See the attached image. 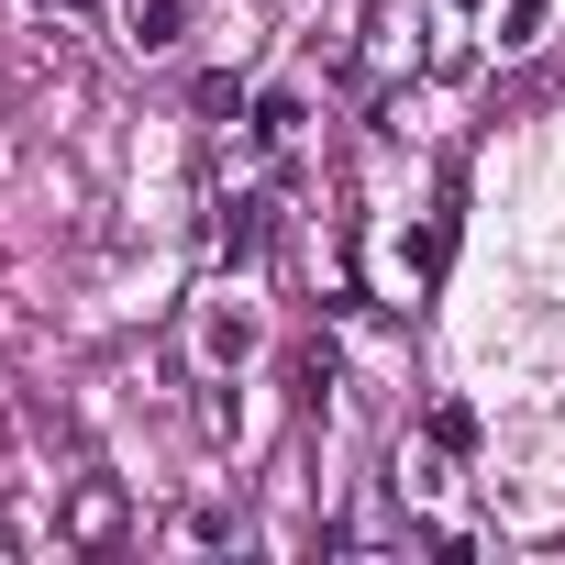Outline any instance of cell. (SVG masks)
Masks as SVG:
<instances>
[{"label":"cell","instance_id":"cell-1","mask_svg":"<svg viewBox=\"0 0 565 565\" xmlns=\"http://www.w3.org/2000/svg\"><path fill=\"white\" fill-rule=\"evenodd\" d=\"M255 244H266V200H233L222 211V255H255Z\"/></svg>","mask_w":565,"mask_h":565},{"label":"cell","instance_id":"cell-2","mask_svg":"<svg viewBox=\"0 0 565 565\" xmlns=\"http://www.w3.org/2000/svg\"><path fill=\"white\" fill-rule=\"evenodd\" d=\"M289 134H300V100L266 89V100H255V145H289Z\"/></svg>","mask_w":565,"mask_h":565},{"label":"cell","instance_id":"cell-3","mask_svg":"<svg viewBox=\"0 0 565 565\" xmlns=\"http://www.w3.org/2000/svg\"><path fill=\"white\" fill-rule=\"evenodd\" d=\"M178 23H189V0H145V12H134L145 45H178Z\"/></svg>","mask_w":565,"mask_h":565},{"label":"cell","instance_id":"cell-4","mask_svg":"<svg viewBox=\"0 0 565 565\" xmlns=\"http://www.w3.org/2000/svg\"><path fill=\"white\" fill-rule=\"evenodd\" d=\"M111 521H122L111 488H78V543H111Z\"/></svg>","mask_w":565,"mask_h":565},{"label":"cell","instance_id":"cell-5","mask_svg":"<svg viewBox=\"0 0 565 565\" xmlns=\"http://www.w3.org/2000/svg\"><path fill=\"white\" fill-rule=\"evenodd\" d=\"M433 444H444V455H466V444H477V411H455V399H444V411H433Z\"/></svg>","mask_w":565,"mask_h":565},{"label":"cell","instance_id":"cell-6","mask_svg":"<svg viewBox=\"0 0 565 565\" xmlns=\"http://www.w3.org/2000/svg\"><path fill=\"white\" fill-rule=\"evenodd\" d=\"M34 12H89V0H34Z\"/></svg>","mask_w":565,"mask_h":565}]
</instances>
